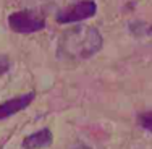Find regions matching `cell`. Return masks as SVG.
Returning a JSON list of instances; mask_svg holds the SVG:
<instances>
[{
  "instance_id": "cell-4",
  "label": "cell",
  "mask_w": 152,
  "mask_h": 149,
  "mask_svg": "<svg viewBox=\"0 0 152 149\" xmlns=\"http://www.w3.org/2000/svg\"><path fill=\"white\" fill-rule=\"evenodd\" d=\"M36 94L34 92H28V94H23V96H16L13 99H8L5 102L0 104V120L7 118V117H12V115L18 114L20 110L26 109L28 105L32 102Z\"/></svg>"
},
{
  "instance_id": "cell-7",
  "label": "cell",
  "mask_w": 152,
  "mask_h": 149,
  "mask_svg": "<svg viewBox=\"0 0 152 149\" xmlns=\"http://www.w3.org/2000/svg\"><path fill=\"white\" fill-rule=\"evenodd\" d=\"M8 68H10V62L7 60L5 57H0V75L7 73V71H8Z\"/></svg>"
},
{
  "instance_id": "cell-1",
  "label": "cell",
  "mask_w": 152,
  "mask_h": 149,
  "mask_svg": "<svg viewBox=\"0 0 152 149\" xmlns=\"http://www.w3.org/2000/svg\"><path fill=\"white\" fill-rule=\"evenodd\" d=\"M102 36L92 26H76L60 39L58 57L71 60H86L102 49Z\"/></svg>"
},
{
  "instance_id": "cell-2",
  "label": "cell",
  "mask_w": 152,
  "mask_h": 149,
  "mask_svg": "<svg viewBox=\"0 0 152 149\" xmlns=\"http://www.w3.org/2000/svg\"><path fill=\"white\" fill-rule=\"evenodd\" d=\"M8 24L18 34H32L45 28V20L41 13L32 10H21L8 16Z\"/></svg>"
},
{
  "instance_id": "cell-3",
  "label": "cell",
  "mask_w": 152,
  "mask_h": 149,
  "mask_svg": "<svg viewBox=\"0 0 152 149\" xmlns=\"http://www.w3.org/2000/svg\"><path fill=\"white\" fill-rule=\"evenodd\" d=\"M97 5L94 0H81L78 3L68 5L65 10H60L57 13V21L58 23H76V21L86 20L96 15Z\"/></svg>"
},
{
  "instance_id": "cell-5",
  "label": "cell",
  "mask_w": 152,
  "mask_h": 149,
  "mask_svg": "<svg viewBox=\"0 0 152 149\" xmlns=\"http://www.w3.org/2000/svg\"><path fill=\"white\" fill-rule=\"evenodd\" d=\"M52 144V131L50 130H41L37 133H32L29 136L24 138L23 141V148L24 149H42Z\"/></svg>"
},
{
  "instance_id": "cell-8",
  "label": "cell",
  "mask_w": 152,
  "mask_h": 149,
  "mask_svg": "<svg viewBox=\"0 0 152 149\" xmlns=\"http://www.w3.org/2000/svg\"><path fill=\"white\" fill-rule=\"evenodd\" d=\"M73 149H91V148H88V146H76Z\"/></svg>"
},
{
  "instance_id": "cell-9",
  "label": "cell",
  "mask_w": 152,
  "mask_h": 149,
  "mask_svg": "<svg viewBox=\"0 0 152 149\" xmlns=\"http://www.w3.org/2000/svg\"><path fill=\"white\" fill-rule=\"evenodd\" d=\"M147 32H149V34H151V36H152V26H151V28H149V31H147Z\"/></svg>"
},
{
  "instance_id": "cell-6",
  "label": "cell",
  "mask_w": 152,
  "mask_h": 149,
  "mask_svg": "<svg viewBox=\"0 0 152 149\" xmlns=\"http://www.w3.org/2000/svg\"><path fill=\"white\" fill-rule=\"evenodd\" d=\"M139 123H141V126H144L146 130L152 131V112H146V114L141 115V117H139Z\"/></svg>"
}]
</instances>
